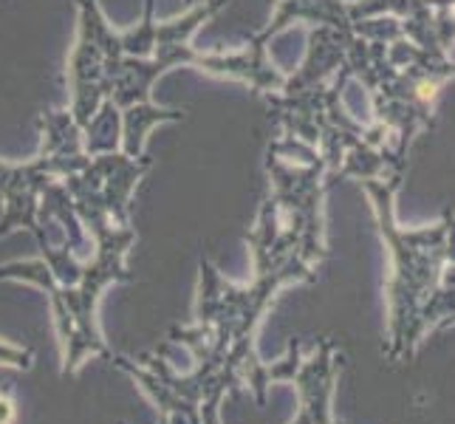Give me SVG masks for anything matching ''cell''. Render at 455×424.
<instances>
[{"label":"cell","mask_w":455,"mask_h":424,"mask_svg":"<svg viewBox=\"0 0 455 424\" xmlns=\"http://www.w3.org/2000/svg\"><path fill=\"white\" fill-rule=\"evenodd\" d=\"M9 421H12V404L9 399L0 396V424H9Z\"/></svg>","instance_id":"6da1fadb"}]
</instances>
